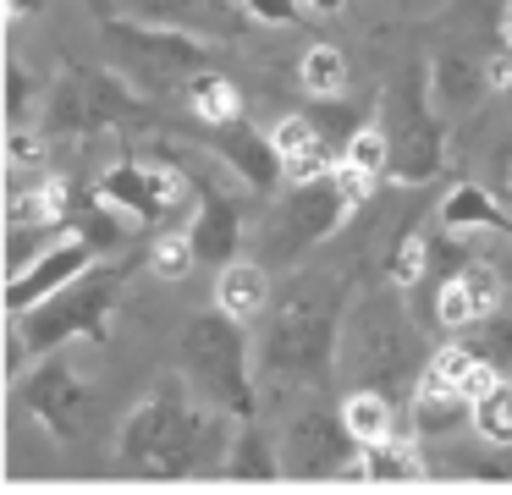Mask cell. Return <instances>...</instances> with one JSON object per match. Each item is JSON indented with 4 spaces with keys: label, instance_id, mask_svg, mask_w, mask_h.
Masks as SVG:
<instances>
[{
    "label": "cell",
    "instance_id": "obj_1",
    "mask_svg": "<svg viewBox=\"0 0 512 495\" xmlns=\"http://www.w3.org/2000/svg\"><path fill=\"white\" fill-rule=\"evenodd\" d=\"M226 418L221 407L193 402L188 374H166L133 413L122 418L116 435V462L138 479H182V473L210 468L215 457L232 451L226 440Z\"/></svg>",
    "mask_w": 512,
    "mask_h": 495
},
{
    "label": "cell",
    "instance_id": "obj_2",
    "mask_svg": "<svg viewBox=\"0 0 512 495\" xmlns=\"http://www.w3.org/2000/svg\"><path fill=\"white\" fill-rule=\"evenodd\" d=\"M353 292L336 270H298L265 308L259 369L298 385H331Z\"/></svg>",
    "mask_w": 512,
    "mask_h": 495
},
{
    "label": "cell",
    "instance_id": "obj_3",
    "mask_svg": "<svg viewBox=\"0 0 512 495\" xmlns=\"http://www.w3.org/2000/svg\"><path fill=\"white\" fill-rule=\"evenodd\" d=\"M375 121L391 143V176L402 187H424L446 165V116L430 83V55H408L386 88H380Z\"/></svg>",
    "mask_w": 512,
    "mask_h": 495
},
{
    "label": "cell",
    "instance_id": "obj_4",
    "mask_svg": "<svg viewBox=\"0 0 512 495\" xmlns=\"http://www.w3.org/2000/svg\"><path fill=\"white\" fill-rule=\"evenodd\" d=\"M100 44H105V61L127 77L144 99H182L193 72L215 66L210 44L199 33H182V28H160V22H138L127 11H105L100 17Z\"/></svg>",
    "mask_w": 512,
    "mask_h": 495
},
{
    "label": "cell",
    "instance_id": "obj_5",
    "mask_svg": "<svg viewBox=\"0 0 512 495\" xmlns=\"http://www.w3.org/2000/svg\"><path fill=\"white\" fill-rule=\"evenodd\" d=\"M402 286H380L369 292L358 308H347V330H342V358L353 363L358 385H380V391H397V385H419L424 363V336L413 330V314L402 308Z\"/></svg>",
    "mask_w": 512,
    "mask_h": 495
},
{
    "label": "cell",
    "instance_id": "obj_6",
    "mask_svg": "<svg viewBox=\"0 0 512 495\" xmlns=\"http://www.w3.org/2000/svg\"><path fill=\"white\" fill-rule=\"evenodd\" d=\"M177 363L188 374V385L204 396L210 407L232 418H254L259 413V396H254V347H248V330L237 314H226L221 303L193 314L182 325L177 341Z\"/></svg>",
    "mask_w": 512,
    "mask_h": 495
},
{
    "label": "cell",
    "instance_id": "obj_7",
    "mask_svg": "<svg viewBox=\"0 0 512 495\" xmlns=\"http://www.w3.org/2000/svg\"><path fill=\"white\" fill-rule=\"evenodd\" d=\"M144 116V94L116 66H67L39 94V138H94L111 127H133Z\"/></svg>",
    "mask_w": 512,
    "mask_h": 495
},
{
    "label": "cell",
    "instance_id": "obj_8",
    "mask_svg": "<svg viewBox=\"0 0 512 495\" xmlns=\"http://www.w3.org/2000/svg\"><path fill=\"white\" fill-rule=\"evenodd\" d=\"M116 297H122V264H89V270L72 275L61 292H50L45 303L17 314V341H23L34 358H50V352H61L78 336L105 341Z\"/></svg>",
    "mask_w": 512,
    "mask_h": 495
},
{
    "label": "cell",
    "instance_id": "obj_9",
    "mask_svg": "<svg viewBox=\"0 0 512 495\" xmlns=\"http://www.w3.org/2000/svg\"><path fill=\"white\" fill-rule=\"evenodd\" d=\"M353 198H347L342 176L325 171V176H309V182H287V193L276 198L270 209V231H265V264H303V253L320 248L325 237L353 220Z\"/></svg>",
    "mask_w": 512,
    "mask_h": 495
},
{
    "label": "cell",
    "instance_id": "obj_10",
    "mask_svg": "<svg viewBox=\"0 0 512 495\" xmlns=\"http://www.w3.org/2000/svg\"><path fill=\"white\" fill-rule=\"evenodd\" d=\"M100 193L138 226H171L182 204H193V176L177 171L171 160H116L100 176Z\"/></svg>",
    "mask_w": 512,
    "mask_h": 495
},
{
    "label": "cell",
    "instance_id": "obj_11",
    "mask_svg": "<svg viewBox=\"0 0 512 495\" xmlns=\"http://www.w3.org/2000/svg\"><path fill=\"white\" fill-rule=\"evenodd\" d=\"M276 451H281V473H292V479H325V473L347 468L358 440L347 429L342 407H336V413H292Z\"/></svg>",
    "mask_w": 512,
    "mask_h": 495
},
{
    "label": "cell",
    "instance_id": "obj_12",
    "mask_svg": "<svg viewBox=\"0 0 512 495\" xmlns=\"http://www.w3.org/2000/svg\"><path fill=\"white\" fill-rule=\"evenodd\" d=\"M17 402L28 407V413L39 418V424L50 429L56 440H78L83 424H89V407H94V391L78 380V374L67 369V363L45 358L39 369H28L23 380H17Z\"/></svg>",
    "mask_w": 512,
    "mask_h": 495
},
{
    "label": "cell",
    "instance_id": "obj_13",
    "mask_svg": "<svg viewBox=\"0 0 512 495\" xmlns=\"http://www.w3.org/2000/svg\"><path fill=\"white\" fill-rule=\"evenodd\" d=\"M127 17L160 22V28H182L199 39H243L254 28L243 0H116Z\"/></svg>",
    "mask_w": 512,
    "mask_h": 495
},
{
    "label": "cell",
    "instance_id": "obj_14",
    "mask_svg": "<svg viewBox=\"0 0 512 495\" xmlns=\"http://www.w3.org/2000/svg\"><path fill=\"white\" fill-rule=\"evenodd\" d=\"M89 264H94V242L78 237V231L61 237V242H50V248H39L23 270H12V286H6V308H12V319L28 314L34 303H45L50 292H61V286H67L72 275H83Z\"/></svg>",
    "mask_w": 512,
    "mask_h": 495
},
{
    "label": "cell",
    "instance_id": "obj_15",
    "mask_svg": "<svg viewBox=\"0 0 512 495\" xmlns=\"http://www.w3.org/2000/svg\"><path fill=\"white\" fill-rule=\"evenodd\" d=\"M188 237L199 248L204 270H226L243 248V209H237L232 193H221L215 182L193 176V220H188Z\"/></svg>",
    "mask_w": 512,
    "mask_h": 495
},
{
    "label": "cell",
    "instance_id": "obj_16",
    "mask_svg": "<svg viewBox=\"0 0 512 495\" xmlns=\"http://www.w3.org/2000/svg\"><path fill=\"white\" fill-rule=\"evenodd\" d=\"M199 143H210V154H221V160L232 165L254 193H276V187L287 182L281 149L259 127H248V116L243 121H226V127H199Z\"/></svg>",
    "mask_w": 512,
    "mask_h": 495
},
{
    "label": "cell",
    "instance_id": "obj_17",
    "mask_svg": "<svg viewBox=\"0 0 512 495\" xmlns=\"http://www.w3.org/2000/svg\"><path fill=\"white\" fill-rule=\"evenodd\" d=\"M496 303H501L496 270L479 264V259H468V264H457L452 275H441V292H435V325L441 330H468V325H479L485 314H496Z\"/></svg>",
    "mask_w": 512,
    "mask_h": 495
},
{
    "label": "cell",
    "instance_id": "obj_18",
    "mask_svg": "<svg viewBox=\"0 0 512 495\" xmlns=\"http://www.w3.org/2000/svg\"><path fill=\"white\" fill-rule=\"evenodd\" d=\"M270 143L281 149L287 182L325 176V171H336V160H342V149L331 143V132L320 127V116H314V110H292V116H281L276 127H270Z\"/></svg>",
    "mask_w": 512,
    "mask_h": 495
},
{
    "label": "cell",
    "instance_id": "obj_19",
    "mask_svg": "<svg viewBox=\"0 0 512 495\" xmlns=\"http://www.w3.org/2000/svg\"><path fill=\"white\" fill-rule=\"evenodd\" d=\"M435 226L446 237H463V231H496V237H512V215L496 204V193H485L479 182H457L446 193V204L435 209Z\"/></svg>",
    "mask_w": 512,
    "mask_h": 495
},
{
    "label": "cell",
    "instance_id": "obj_20",
    "mask_svg": "<svg viewBox=\"0 0 512 495\" xmlns=\"http://www.w3.org/2000/svg\"><path fill=\"white\" fill-rule=\"evenodd\" d=\"M72 204H78V182H67V176H39V182L12 193V226L61 231V226H72Z\"/></svg>",
    "mask_w": 512,
    "mask_h": 495
},
{
    "label": "cell",
    "instance_id": "obj_21",
    "mask_svg": "<svg viewBox=\"0 0 512 495\" xmlns=\"http://www.w3.org/2000/svg\"><path fill=\"white\" fill-rule=\"evenodd\" d=\"M463 424H474V402L457 385H446L435 369H424L413 385V429L419 435H452Z\"/></svg>",
    "mask_w": 512,
    "mask_h": 495
},
{
    "label": "cell",
    "instance_id": "obj_22",
    "mask_svg": "<svg viewBox=\"0 0 512 495\" xmlns=\"http://www.w3.org/2000/svg\"><path fill=\"white\" fill-rule=\"evenodd\" d=\"M270 264L265 259H232L226 270H215V303L226 308V314H237L248 325V319H265L270 308Z\"/></svg>",
    "mask_w": 512,
    "mask_h": 495
},
{
    "label": "cell",
    "instance_id": "obj_23",
    "mask_svg": "<svg viewBox=\"0 0 512 495\" xmlns=\"http://www.w3.org/2000/svg\"><path fill=\"white\" fill-rule=\"evenodd\" d=\"M182 105H188V116L199 121V127H226V121H243V94H237V83L221 72V66L193 72L188 88H182Z\"/></svg>",
    "mask_w": 512,
    "mask_h": 495
},
{
    "label": "cell",
    "instance_id": "obj_24",
    "mask_svg": "<svg viewBox=\"0 0 512 495\" xmlns=\"http://www.w3.org/2000/svg\"><path fill=\"white\" fill-rule=\"evenodd\" d=\"M342 418H347L358 446H380V440L397 435V402H391V391H380V385H353V391L342 396Z\"/></svg>",
    "mask_w": 512,
    "mask_h": 495
},
{
    "label": "cell",
    "instance_id": "obj_25",
    "mask_svg": "<svg viewBox=\"0 0 512 495\" xmlns=\"http://www.w3.org/2000/svg\"><path fill=\"white\" fill-rule=\"evenodd\" d=\"M127 209H116L100 187H78V204H72V231L94 242V253H116L127 242Z\"/></svg>",
    "mask_w": 512,
    "mask_h": 495
},
{
    "label": "cell",
    "instance_id": "obj_26",
    "mask_svg": "<svg viewBox=\"0 0 512 495\" xmlns=\"http://www.w3.org/2000/svg\"><path fill=\"white\" fill-rule=\"evenodd\" d=\"M358 479H375V484H413V479H424V462H419V451L408 446V440H380V446H358Z\"/></svg>",
    "mask_w": 512,
    "mask_h": 495
},
{
    "label": "cell",
    "instance_id": "obj_27",
    "mask_svg": "<svg viewBox=\"0 0 512 495\" xmlns=\"http://www.w3.org/2000/svg\"><path fill=\"white\" fill-rule=\"evenodd\" d=\"M226 473L232 479H270V473H281V451L259 435V418H237L232 451H226Z\"/></svg>",
    "mask_w": 512,
    "mask_h": 495
},
{
    "label": "cell",
    "instance_id": "obj_28",
    "mask_svg": "<svg viewBox=\"0 0 512 495\" xmlns=\"http://www.w3.org/2000/svg\"><path fill=\"white\" fill-rule=\"evenodd\" d=\"M347 77H353V66H347V55L336 50V44H309L298 61V83L309 99H342L347 94Z\"/></svg>",
    "mask_w": 512,
    "mask_h": 495
},
{
    "label": "cell",
    "instance_id": "obj_29",
    "mask_svg": "<svg viewBox=\"0 0 512 495\" xmlns=\"http://www.w3.org/2000/svg\"><path fill=\"white\" fill-rule=\"evenodd\" d=\"M149 270L160 275V281H182V275L199 264V248H193L188 226H160L155 237H149Z\"/></svg>",
    "mask_w": 512,
    "mask_h": 495
},
{
    "label": "cell",
    "instance_id": "obj_30",
    "mask_svg": "<svg viewBox=\"0 0 512 495\" xmlns=\"http://www.w3.org/2000/svg\"><path fill=\"white\" fill-rule=\"evenodd\" d=\"M336 165H353V171H364V176H391V143H386V132H380V121L369 116L364 127L347 138V149H342V160Z\"/></svg>",
    "mask_w": 512,
    "mask_h": 495
},
{
    "label": "cell",
    "instance_id": "obj_31",
    "mask_svg": "<svg viewBox=\"0 0 512 495\" xmlns=\"http://www.w3.org/2000/svg\"><path fill=\"white\" fill-rule=\"evenodd\" d=\"M430 253H435V237H424V231H402L397 253H391V264H386V281H397L402 292L419 286V281H430Z\"/></svg>",
    "mask_w": 512,
    "mask_h": 495
},
{
    "label": "cell",
    "instance_id": "obj_32",
    "mask_svg": "<svg viewBox=\"0 0 512 495\" xmlns=\"http://www.w3.org/2000/svg\"><path fill=\"white\" fill-rule=\"evenodd\" d=\"M463 341H468V347H474L485 363H496L501 374L512 369V319H501V314H485L479 325H468V330H463Z\"/></svg>",
    "mask_w": 512,
    "mask_h": 495
},
{
    "label": "cell",
    "instance_id": "obj_33",
    "mask_svg": "<svg viewBox=\"0 0 512 495\" xmlns=\"http://www.w3.org/2000/svg\"><path fill=\"white\" fill-rule=\"evenodd\" d=\"M474 429L485 440H496V446H512V385L507 380L474 402Z\"/></svg>",
    "mask_w": 512,
    "mask_h": 495
},
{
    "label": "cell",
    "instance_id": "obj_34",
    "mask_svg": "<svg viewBox=\"0 0 512 495\" xmlns=\"http://www.w3.org/2000/svg\"><path fill=\"white\" fill-rule=\"evenodd\" d=\"M248 17L265 22V28H292L298 22V0H243Z\"/></svg>",
    "mask_w": 512,
    "mask_h": 495
},
{
    "label": "cell",
    "instance_id": "obj_35",
    "mask_svg": "<svg viewBox=\"0 0 512 495\" xmlns=\"http://www.w3.org/2000/svg\"><path fill=\"white\" fill-rule=\"evenodd\" d=\"M303 6H309V11H320V17H336V11L347 6V0H303Z\"/></svg>",
    "mask_w": 512,
    "mask_h": 495
},
{
    "label": "cell",
    "instance_id": "obj_36",
    "mask_svg": "<svg viewBox=\"0 0 512 495\" xmlns=\"http://www.w3.org/2000/svg\"><path fill=\"white\" fill-rule=\"evenodd\" d=\"M94 6H100V17H105V11H116V0H94Z\"/></svg>",
    "mask_w": 512,
    "mask_h": 495
},
{
    "label": "cell",
    "instance_id": "obj_37",
    "mask_svg": "<svg viewBox=\"0 0 512 495\" xmlns=\"http://www.w3.org/2000/svg\"><path fill=\"white\" fill-rule=\"evenodd\" d=\"M501 6H507V33H512V0H501Z\"/></svg>",
    "mask_w": 512,
    "mask_h": 495
}]
</instances>
